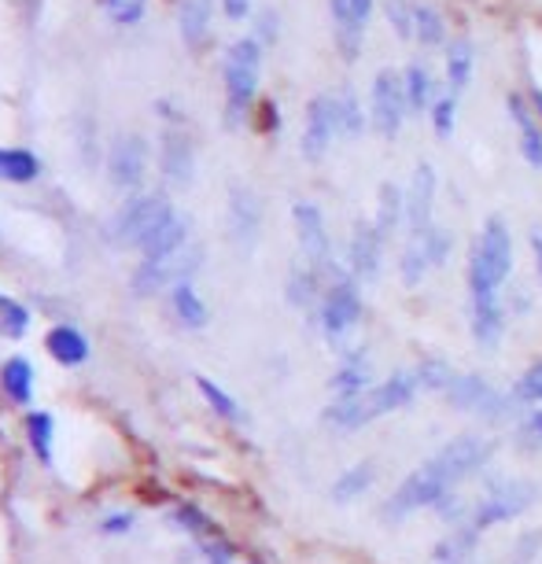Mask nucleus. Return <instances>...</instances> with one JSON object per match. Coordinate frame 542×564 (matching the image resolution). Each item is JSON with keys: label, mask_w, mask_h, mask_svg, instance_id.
<instances>
[{"label": "nucleus", "mask_w": 542, "mask_h": 564, "mask_svg": "<svg viewBox=\"0 0 542 564\" xmlns=\"http://www.w3.org/2000/svg\"><path fill=\"white\" fill-rule=\"evenodd\" d=\"M413 12H418V4H410V0H384L387 23L402 41H413Z\"/></svg>", "instance_id": "nucleus-43"}, {"label": "nucleus", "mask_w": 542, "mask_h": 564, "mask_svg": "<svg viewBox=\"0 0 542 564\" xmlns=\"http://www.w3.org/2000/svg\"><path fill=\"white\" fill-rule=\"evenodd\" d=\"M542 550V531H525L513 547V564H531L535 553Z\"/></svg>", "instance_id": "nucleus-47"}, {"label": "nucleus", "mask_w": 542, "mask_h": 564, "mask_svg": "<svg viewBox=\"0 0 542 564\" xmlns=\"http://www.w3.org/2000/svg\"><path fill=\"white\" fill-rule=\"evenodd\" d=\"M469 333L480 351H498L502 336H506V303H502V288L491 285L487 277L469 269Z\"/></svg>", "instance_id": "nucleus-5"}, {"label": "nucleus", "mask_w": 542, "mask_h": 564, "mask_svg": "<svg viewBox=\"0 0 542 564\" xmlns=\"http://www.w3.org/2000/svg\"><path fill=\"white\" fill-rule=\"evenodd\" d=\"M429 119H432L435 137H439V141H450V137H454V125H458V96H454V93L435 96Z\"/></svg>", "instance_id": "nucleus-41"}, {"label": "nucleus", "mask_w": 542, "mask_h": 564, "mask_svg": "<svg viewBox=\"0 0 542 564\" xmlns=\"http://www.w3.org/2000/svg\"><path fill=\"white\" fill-rule=\"evenodd\" d=\"M491 454H495V443H491L487 435H458V440H450L447 446L435 451L432 465L447 476L450 488H458V483L477 476L483 465L491 461Z\"/></svg>", "instance_id": "nucleus-12"}, {"label": "nucleus", "mask_w": 542, "mask_h": 564, "mask_svg": "<svg viewBox=\"0 0 542 564\" xmlns=\"http://www.w3.org/2000/svg\"><path fill=\"white\" fill-rule=\"evenodd\" d=\"M384 244L381 229L373 221H354L351 240H347V269L354 280H373L384 266Z\"/></svg>", "instance_id": "nucleus-17"}, {"label": "nucleus", "mask_w": 542, "mask_h": 564, "mask_svg": "<svg viewBox=\"0 0 542 564\" xmlns=\"http://www.w3.org/2000/svg\"><path fill=\"white\" fill-rule=\"evenodd\" d=\"M292 221H296V237H299V248H303L306 266H314L317 274H328V280H333L336 266H333V244H328L322 207H317L314 200H296Z\"/></svg>", "instance_id": "nucleus-10"}, {"label": "nucleus", "mask_w": 542, "mask_h": 564, "mask_svg": "<svg viewBox=\"0 0 542 564\" xmlns=\"http://www.w3.org/2000/svg\"><path fill=\"white\" fill-rule=\"evenodd\" d=\"M535 494H539L535 483H528V480H498V483H491L487 494H483V499L472 505L469 524L483 535V531L498 528V524H509V520L525 517L531 505H535Z\"/></svg>", "instance_id": "nucleus-6"}, {"label": "nucleus", "mask_w": 542, "mask_h": 564, "mask_svg": "<svg viewBox=\"0 0 542 564\" xmlns=\"http://www.w3.org/2000/svg\"><path fill=\"white\" fill-rule=\"evenodd\" d=\"M159 163H162V173H167L173 184H189L192 181V170H196V152H192V141L185 137V133L170 130L167 137H162Z\"/></svg>", "instance_id": "nucleus-22"}, {"label": "nucleus", "mask_w": 542, "mask_h": 564, "mask_svg": "<svg viewBox=\"0 0 542 564\" xmlns=\"http://www.w3.org/2000/svg\"><path fill=\"white\" fill-rule=\"evenodd\" d=\"M418 392H421L418 373H413V369H399V373H392L387 381L373 384L370 392H362L354 398H336V403L325 410V424L340 428V432H354V428L373 424L376 417H384V413L406 410V406L418 398Z\"/></svg>", "instance_id": "nucleus-1"}, {"label": "nucleus", "mask_w": 542, "mask_h": 564, "mask_svg": "<svg viewBox=\"0 0 542 564\" xmlns=\"http://www.w3.org/2000/svg\"><path fill=\"white\" fill-rule=\"evenodd\" d=\"M535 111L542 115V89H535Z\"/></svg>", "instance_id": "nucleus-56"}, {"label": "nucleus", "mask_w": 542, "mask_h": 564, "mask_svg": "<svg viewBox=\"0 0 542 564\" xmlns=\"http://www.w3.org/2000/svg\"><path fill=\"white\" fill-rule=\"evenodd\" d=\"M328 387L336 392V398H354L373 387V365L362 351H351L344 358V365L336 369V376L328 381Z\"/></svg>", "instance_id": "nucleus-23"}, {"label": "nucleus", "mask_w": 542, "mask_h": 564, "mask_svg": "<svg viewBox=\"0 0 542 564\" xmlns=\"http://www.w3.org/2000/svg\"><path fill=\"white\" fill-rule=\"evenodd\" d=\"M170 303H173V314L181 317V325H185V328L207 325V303H203L200 291L192 288L189 280H181V285L170 288Z\"/></svg>", "instance_id": "nucleus-33"}, {"label": "nucleus", "mask_w": 542, "mask_h": 564, "mask_svg": "<svg viewBox=\"0 0 542 564\" xmlns=\"http://www.w3.org/2000/svg\"><path fill=\"white\" fill-rule=\"evenodd\" d=\"M376 476H381L376 461H358V465H351V469H347L340 480L333 483V502L336 505H351L354 499H362V494L373 488Z\"/></svg>", "instance_id": "nucleus-29"}, {"label": "nucleus", "mask_w": 542, "mask_h": 564, "mask_svg": "<svg viewBox=\"0 0 542 564\" xmlns=\"http://www.w3.org/2000/svg\"><path fill=\"white\" fill-rule=\"evenodd\" d=\"M203 550H207V553H203V561H207V564H232V547H229V542H207Z\"/></svg>", "instance_id": "nucleus-50"}, {"label": "nucleus", "mask_w": 542, "mask_h": 564, "mask_svg": "<svg viewBox=\"0 0 542 564\" xmlns=\"http://www.w3.org/2000/svg\"><path fill=\"white\" fill-rule=\"evenodd\" d=\"M263 125H266V130H277V122H280V115H277V104H266L263 107Z\"/></svg>", "instance_id": "nucleus-55"}, {"label": "nucleus", "mask_w": 542, "mask_h": 564, "mask_svg": "<svg viewBox=\"0 0 542 564\" xmlns=\"http://www.w3.org/2000/svg\"><path fill=\"white\" fill-rule=\"evenodd\" d=\"M421 244H424V251H429V262H432V269L447 266V259H450V251H454V237H450V229H439V226H432V232H429V237H421Z\"/></svg>", "instance_id": "nucleus-45"}, {"label": "nucleus", "mask_w": 542, "mask_h": 564, "mask_svg": "<svg viewBox=\"0 0 542 564\" xmlns=\"http://www.w3.org/2000/svg\"><path fill=\"white\" fill-rule=\"evenodd\" d=\"M413 373H418L421 392H447V387L454 384V376H458L447 362H443V358H424Z\"/></svg>", "instance_id": "nucleus-40"}, {"label": "nucleus", "mask_w": 542, "mask_h": 564, "mask_svg": "<svg viewBox=\"0 0 542 564\" xmlns=\"http://www.w3.org/2000/svg\"><path fill=\"white\" fill-rule=\"evenodd\" d=\"M358 321H362V296H358L354 277L336 274L328 280L322 303H317V325H322V336L333 351H344L347 336L354 333Z\"/></svg>", "instance_id": "nucleus-4"}, {"label": "nucleus", "mask_w": 542, "mask_h": 564, "mask_svg": "<svg viewBox=\"0 0 542 564\" xmlns=\"http://www.w3.org/2000/svg\"><path fill=\"white\" fill-rule=\"evenodd\" d=\"M402 89H406V107H410V115H429L432 111L435 82H432V71L424 63L413 60L410 67H406V71H402Z\"/></svg>", "instance_id": "nucleus-26"}, {"label": "nucleus", "mask_w": 542, "mask_h": 564, "mask_svg": "<svg viewBox=\"0 0 542 564\" xmlns=\"http://www.w3.org/2000/svg\"><path fill=\"white\" fill-rule=\"evenodd\" d=\"M210 0H181L178 8V26L189 48H200L210 37Z\"/></svg>", "instance_id": "nucleus-28"}, {"label": "nucleus", "mask_w": 542, "mask_h": 564, "mask_svg": "<svg viewBox=\"0 0 542 564\" xmlns=\"http://www.w3.org/2000/svg\"><path fill=\"white\" fill-rule=\"evenodd\" d=\"M221 8H226V15L232 23H244L248 12H251V0H221Z\"/></svg>", "instance_id": "nucleus-53"}, {"label": "nucleus", "mask_w": 542, "mask_h": 564, "mask_svg": "<svg viewBox=\"0 0 542 564\" xmlns=\"http://www.w3.org/2000/svg\"><path fill=\"white\" fill-rule=\"evenodd\" d=\"M443 395H447V403L454 406V410L480 413V417H491V421L506 417L509 403H513V395L498 392V387L480 373H458V376H454V384Z\"/></svg>", "instance_id": "nucleus-9"}, {"label": "nucleus", "mask_w": 542, "mask_h": 564, "mask_svg": "<svg viewBox=\"0 0 542 564\" xmlns=\"http://www.w3.org/2000/svg\"><path fill=\"white\" fill-rule=\"evenodd\" d=\"M185 240H189V218L178 211H170L167 218L159 221V229L152 232L148 240L141 244L144 259L155 262V259H170V255H181L185 251Z\"/></svg>", "instance_id": "nucleus-21"}, {"label": "nucleus", "mask_w": 542, "mask_h": 564, "mask_svg": "<svg viewBox=\"0 0 542 564\" xmlns=\"http://www.w3.org/2000/svg\"><path fill=\"white\" fill-rule=\"evenodd\" d=\"M509 119L513 125H517V137H520V155H525V163L528 167H535L542 170V130H539V119H535V111L528 107V100L520 93H513L509 100Z\"/></svg>", "instance_id": "nucleus-20"}, {"label": "nucleus", "mask_w": 542, "mask_h": 564, "mask_svg": "<svg viewBox=\"0 0 542 564\" xmlns=\"http://www.w3.org/2000/svg\"><path fill=\"white\" fill-rule=\"evenodd\" d=\"M100 531L104 535H125V531H133V513H111V517H104Z\"/></svg>", "instance_id": "nucleus-49"}, {"label": "nucleus", "mask_w": 542, "mask_h": 564, "mask_svg": "<svg viewBox=\"0 0 542 564\" xmlns=\"http://www.w3.org/2000/svg\"><path fill=\"white\" fill-rule=\"evenodd\" d=\"M410 119V107H406V89H402V74L384 67L373 77V93H370V125L376 130L381 141H395L402 130V122Z\"/></svg>", "instance_id": "nucleus-8"}, {"label": "nucleus", "mask_w": 542, "mask_h": 564, "mask_svg": "<svg viewBox=\"0 0 542 564\" xmlns=\"http://www.w3.org/2000/svg\"><path fill=\"white\" fill-rule=\"evenodd\" d=\"M178 520H185V528L189 531H207V517H203V513H196L192 509V505H185V509H178Z\"/></svg>", "instance_id": "nucleus-52"}, {"label": "nucleus", "mask_w": 542, "mask_h": 564, "mask_svg": "<svg viewBox=\"0 0 542 564\" xmlns=\"http://www.w3.org/2000/svg\"><path fill=\"white\" fill-rule=\"evenodd\" d=\"M432 262H429V251H424L421 240H406L402 248V259H399V277L406 288H421V280L429 277Z\"/></svg>", "instance_id": "nucleus-37"}, {"label": "nucleus", "mask_w": 542, "mask_h": 564, "mask_svg": "<svg viewBox=\"0 0 542 564\" xmlns=\"http://www.w3.org/2000/svg\"><path fill=\"white\" fill-rule=\"evenodd\" d=\"M26 435H31V446H34L37 461H41V465H52V435H56L52 413L34 410L31 417H26Z\"/></svg>", "instance_id": "nucleus-38"}, {"label": "nucleus", "mask_w": 542, "mask_h": 564, "mask_svg": "<svg viewBox=\"0 0 542 564\" xmlns=\"http://www.w3.org/2000/svg\"><path fill=\"white\" fill-rule=\"evenodd\" d=\"M454 488L447 483V476L432 465V458L421 465V469H413L399 488L392 491V499L381 505V520L387 524H399L402 517H410V513L418 509H435L443 499H447Z\"/></svg>", "instance_id": "nucleus-3"}, {"label": "nucleus", "mask_w": 542, "mask_h": 564, "mask_svg": "<svg viewBox=\"0 0 542 564\" xmlns=\"http://www.w3.org/2000/svg\"><path fill=\"white\" fill-rule=\"evenodd\" d=\"M258 74H263V45L258 37H240L226 52V119L229 125L244 122V115L255 104Z\"/></svg>", "instance_id": "nucleus-2"}, {"label": "nucleus", "mask_w": 542, "mask_h": 564, "mask_svg": "<svg viewBox=\"0 0 542 564\" xmlns=\"http://www.w3.org/2000/svg\"><path fill=\"white\" fill-rule=\"evenodd\" d=\"M413 41L424 48L447 41V23H443V15L432 4H418V12H413Z\"/></svg>", "instance_id": "nucleus-36"}, {"label": "nucleus", "mask_w": 542, "mask_h": 564, "mask_svg": "<svg viewBox=\"0 0 542 564\" xmlns=\"http://www.w3.org/2000/svg\"><path fill=\"white\" fill-rule=\"evenodd\" d=\"M196 387H200V395L207 398L210 410H215L218 417H226V421H240V417H244V410L237 406V398H232L229 392H221L210 376H196Z\"/></svg>", "instance_id": "nucleus-39"}, {"label": "nucleus", "mask_w": 542, "mask_h": 564, "mask_svg": "<svg viewBox=\"0 0 542 564\" xmlns=\"http://www.w3.org/2000/svg\"><path fill=\"white\" fill-rule=\"evenodd\" d=\"M336 119H340V137H347V141H358L365 133L370 119H365L362 100L354 96V89L336 93Z\"/></svg>", "instance_id": "nucleus-35"}, {"label": "nucleus", "mask_w": 542, "mask_h": 564, "mask_svg": "<svg viewBox=\"0 0 542 564\" xmlns=\"http://www.w3.org/2000/svg\"><path fill=\"white\" fill-rule=\"evenodd\" d=\"M258 45H269V41H277V12L274 8H263V12H258Z\"/></svg>", "instance_id": "nucleus-48"}, {"label": "nucleus", "mask_w": 542, "mask_h": 564, "mask_svg": "<svg viewBox=\"0 0 542 564\" xmlns=\"http://www.w3.org/2000/svg\"><path fill=\"white\" fill-rule=\"evenodd\" d=\"M513 403H528V406H542V362L528 365L525 373L517 376V384H513Z\"/></svg>", "instance_id": "nucleus-42"}, {"label": "nucleus", "mask_w": 542, "mask_h": 564, "mask_svg": "<svg viewBox=\"0 0 542 564\" xmlns=\"http://www.w3.org/2000/svg\"><path fill=\"white\" fill-rule=\"evenodd\" d=\"M170 211H173V203L162 196H133L119 214H115L111 237L125 248H141L144 240L159 229V221L167 218Z\"/></svg>", "instance_id": "nucleus-11"}, {"label": "nucleus", "mask_w": 542, "mask_h": 564, "mask_svg": "<svg viewBox=\"0 0 542 564\" xmlns=\"http://www.w3.org/2000/svg\"><path fill=\"white\" fill-rule=\"evenodd\" d=\"M373 226L381 229V237L387 240L395 229L406 226V189H399L395 181L381 184V200H376V218Z\"/></svg>", "instance_id": "nucleus-27"}, {"label": "nucleus", "mask_w": 542, "mask_h": 564, "mask_svg": "<svg viewBox=\"0 0 542 564\" xmlns=\"http://www.w3.org/2000/svg\"><path fill=\"white\" fill-rule=\"evenodd\" d=\"M0 328H4L12 339H19L26 328H31V310L19 307V303H4V325H0Z\"/></svg>", "instance_id": "nucleus-46"}, {"label": "nucleus", "mask_w": 542, "mask_h": 564, "mask_svg": "<svg viewBox=\"0 0 542 564\" xmlns=\"http://www.w3.org/2000/svg\"><path fill=\"white\" fill-rule=\"evenodd\" d=\"M108 173L119 189L133 192L141 189L144 173H148V144L137 133H125L111 144V155H108Z\"/></svg>", "instance_id": "nucleus-18"}, {"label": "nucleus", "mask_w": 542, "mask_h": 564, "mask_svg": "<svg viewBox=\"0 0 542 564\" xmlns=\"http://www.w3.org/2000/svg\"><path fill=\"white\" fill-rule=\"evenodd\" d=\"M333 137H340V119H336V96L322 93L306 104V125H303V141H299V152L310 163H322L328 148H333Z\"/></svg>", "instance_id": "nucleus-13"}, {"label": "nucleus", "mask_w": 542, "mask_h": 564, "mask_svg": "<svg viewBox=\"0 0 542 564\" xmlns=\"http://www.w3.org/2000/svg\"><path fill=\"white\" fill-rule=\"evenodd\" d=\"M528 244H531V262H535V277L542 280V226H531Z\"/></svg>", "instance_id": "nucleus-51"}, {"label": "nucleus", "mask_w": 542, "mask_h": 564, "mask_svg": "<svg viewBox=\"0 0 542 564\" xmlns=\"http://www.w3.org/2000/svg\"><path fill=\"white\" fill-rule=\"evenodd\" d=\"M255 564H258V561H255Z\"/></svg>", "instance_id": "nucleus-57"}, {"label": "nucleus", "mask_w": 542, "mask_h": 564, "mask_svg": "<svg viewBox=\"0 0 542 564\" xmlns=\"http://www.w3.org/2000/svg\"><path fill=\"white\" fill-rule=\"evenodd\" d=\"M45 347L60 365H82L85 358H89V339L71 325H56L52 333L45 336Z\"/></svg>", "instance_id": "nucleus-25"}, {"label": "nucleus", "mask_w": 542, "mask_h": 564, "mask_svg": "<svg viewBox=\"0 0 542 564\" xmlns=\"http://www.w3.org/2000/svg\"><path fill=\"white\" fill-rule=\"evenodd\" d=\"M328 12H333V31L336 45H340L344 60L351 63L362 52V37L373 15V0H328Z\"/></svg>", "instance_id": "nucleus-15"}, {"label": "nucleus", "mask_w": 542, "mask_h": 564, "mask_svg": "<svg viewBox=\"0 0 542 564\" xmlns=\"http://www.w3.org/2000/svg\"><path fill=\"white\" fill-rule=\"evenodd\" d=\"M229 237L240 251H251L263 229V203L244 184H232L229 189Z\"/></svg>", "instance_id": "nucleus-19"}, {"label": "nucleus", "mask_w": 542, "mask_h": 564, "mask_svg": "<svg viewBox=\"0 0 542 564\" xmlns=\"http://www.w3.org/2000/svg\"><path fill=\"white\" fill-rule=\"evenodd\" d=\"M37 173H41V163H37L34 152H26V148H0V181L31 184Z\"/></svg>", "instance_id": "nucleus-34"}, {"label": "nucleus", "mask_w": 542, "mask_h": 564, "mask_svg": "<svg viewBox=\"0 0 542 564\" xmlns=\"http://www.w3.org/2000/svg\"><path fill=\"white\" fill-rule=\"evenodd\" d=\"M325 296L322 288V274H317L314 266H296L292 274H288V303L296 310H310L317 307Z\"/></svg>", "instance_id": "nucleus-32"}, {"label": "nucleus", "mask_w": 542, "mask_h": 564, "mask_svg": "<svg viewBox=\"0 0 542 564\" xmlns=\"http://www.w3.org/2000/svg\"><path fill=\"white\" fill-rule=\"evenodd\" d=\"M0 384H4V392H8L12 403L31 406V398H34V365L26 362L23 355L8 358L4 369H0Z\"/></svg>", "instance_id": "nucleus-31"}, {"label": "nucleus", "mask_w": 542, "mask_h": 564, "mask_svg": "<svg viewBox=\"0 0 542 564\" xmlns=\"http://www.w3.org/2000/svg\"><path fill=\"white\" fill-rule=\"evenodd\" d=\"M432 211H435V170L432 163H418L406 189V232L410 240H421L432 232Z\"/></svg>", "instance_id": "nucleus-14"}, {"label": "nucleus", "mask_w": 542, "mask_h": 564, "mask_svg": "<svg viewBox=\"0 0 542 564\" xmlns=\"http://www.w3.org/2000/svg\"><path fill=\"white\" fill-rule=\"evenodd\" d=\"M104 12L115 26H137L148 12V0H104Z\"/></svg>", "instance_id": "nucleus-44"}, {"label": "nucleus", "mask_w": 542, "mask_h": 564, "mask_svg": "<svg viewBox=\"0 0 542 564\" xmlns=\"http://www.w3.org/2000/svg\"><path fill=\"white\" fill-rule=\"evenodd\" d=\"M447 82H450V93L458 96L469 89L472 82V67H477V52H472V41L469 37H458V41L447 45Z\"/></svg>", "instance_id": "nucleus-30"}, {"label": "nucleus", "mask_w": 542, "mask_h": 564, "mask_svg": "<svg viewBox=\"0 0 542 564\" xmlns=\"http://www.w3.org/2000/svg\"><path fill=\"white\" fill-rule=\"evenodd\" d=\"M525 435H531L535 443H542V410H531L525 421Z\"/></svg>", "instance_id": "nucleus-54"}, {"label": "nucleus", "mask_w": 542, "mask_h": 564, "mask_svg": "<svg viewBox=\"0 0 542 564\" xmlns=\"http://www.w3.org/2000/svg\"><path fill=\"white\" fill-rule=\"evenodd\" d=\"M469 269H477L491 280V285H506L509 274H513V237H509V226L506 218L491 214L483 221L480 237L472 240V251H469Z\"/></svg>", "instance_id": "nucleus-7"}, {"label": "nucleus", "mask_w": 542, "mask_h": 564, "mask_svg": "<svg viewBox=\"0 0 542 564\" xmlns=\"http://www.w3.org/2000/svg\"><path fill=\"white\" fill-rule=\"evenodd\" d=\"M480 547V531L472 524H458L450 535H443L432 547V564H469V557Z\"/></svg>", "instance_id": "nucleus-24"}, {"label": "nucleus", "mask_w": 542, "mask_h": 564, "mask_svg": "<svg viewBox=\"0 0 542 564\" xmlns=\"http://www.w3.org/2000/svg\"><path fill=\"white\" fill-rule=\"evenodd\" d=\"M200 251H181V255H170V259H155L148 262L144 259L137 266V274H133V291L137 296H152V291L167 288V285H181V280H189L192 269L200 266Z\"/></svg>", "instance_id": "nucleus-16"}]
</instances>
